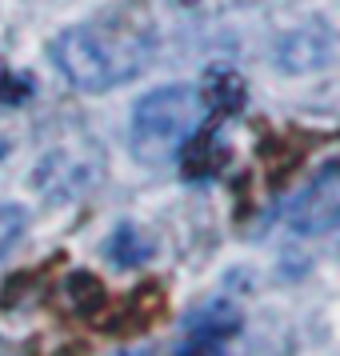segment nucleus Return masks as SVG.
Masks as SVG:
<instances>
[{
	"label": "nucleus",
	"mask_w": 340,
	"mask_h": 356,
	"mask_svg": "<svg viewBox=\"0 0 340 356\" xmlns=\"http://www.w3.org/2000/svg\"><path fill=\"white\" fill-rule=\"evenodd\" d=\"M49 60L76 92H113L152 65V36L136 20L104 13L52 36Z\"/></svg>",
	"instance_id": "f257e3e1"
},
{
	"label": "nucleus",
	"mask_w": 340,
	"mask_h": 356,
	"mask_svg": "<svg viewBox=\"0 0 340 356\" xmlns=\"http://www.w3.org/2000/svg\"><path fill=\"white\" fill-rule=\"evenodd\" d=\"M236 328H241L236 308H232V305H212V308H204V312H196V321H188V340L225 344Z\"/></svg>",
	"instance_id": "423d86ee"
},
{
	"label": "nucleus",
	"mask_w": 340,
	"mask_h": 356,
	"mask_svg": "<svg viewBox=\"0 0 340 356\" xmlns=\"http://www.w3.org/2000/svg\"><path fill=\"white\" fill-rule=\"evenodd\" d=\"M284 220L296 236H324L340 228V161L324 164L289 204Z\"/></svg>",
	"instance_id": "20e7f679"
},
{
	"label": "nucleus",
	"mask_w": 340,
	"mask_h": 356,
	"mask_svg": "<svg viewBox=\"0 0 340 356\" xmlns=\"http://www.w3.org/2000/svg\"><path fill=\"white\" fill-rule=\"evenodd\" d=\"M321 65H328V36L321 29H296L276 49V68L280 72H312Z\"/></svg>",
	"instance_id": "39448f33"
},
{
	"label": "nucleus",
	"mask_w": 340,
	"mask_h": 356,
	"mask_svg": "<svg viewBox=\"0 0 340 356\" xmlns=\"http://www.w3.org/2000/svg\"><path fill=\"white\" fill-rule=\"evenodd\" d=\"M100 168H104V152L88 140H76V145L44 152V161L33 168V184L49 200H72V196L88 193V184L100 177Z\"/></svg>",
	"instance_id": "7ed1b4c3"
},
{
	"label": "nucleus",
	"mask_w": 340,
	"mask_h": 356,
	"mask_svg": "<svg viewBox=\"0 0 340 356\" xmlns=\"http://www.w3.org/2000/svg\"><path fill=\"white\" fill-rule=\"evenodd\" d=\"M209 97L196 84H164L136 100L129 120V145L140 164H168L209 124Z\"/></svg>",
	"instance_id": "f03ea898"
},
{
	"label": "nucleus",
	"mask_w": 340,
	"mask_h": 356,
	"mask_svg": "<svg viewBox=\"0 0 340 356\" xmlns=\"http://www.w3.org/2000/svg\"><path fill=\"white\" fill-rule=\"evenodd\" d=\"M104 252H108V260H113L116 268H132V264H145V260L152 257V241H148L136 225H120L113 236H108Z\"/></svg>",
	"instance_id": "0eeeda50"
},
{
	"label": "nucleus",
	"mask_w": 340,
	"mask_h": 356,
	"mask_svg": "<svg viewBox=\"0 0 340 356\" xmlns=\"http://www.w3.org/2000/svg\"><path fill=\"white\" fill-rule=\"evenodd\" d=\"M24 232H29V209L24 204H0V257L13 252Z\"/></svg>",
	"instance_id": "6e6552de"
}]
</instances>
